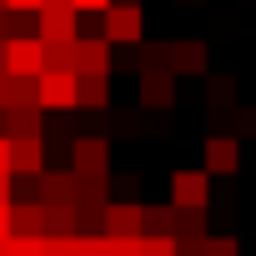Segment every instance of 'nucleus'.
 <instances>
[{
  "mask_svg": "<svg viewBox=\"0 0 256 256\" xmlns=\"http://www.w3.org/2000/svg\"><path fill=\"white\" fill-rule=\"evenodd\" d=\"M76 36H80V26H76V10L70 6H40L36 10V40L40 46H66Z\"/></svg>",
  "mask_w": 256,
  "mask_h": 256,
  "instance_id": "1",
  "label": "nucleus"
},
{
  "mask_svg": "<svg viewBox=\"0 0 256 256\" xmlns=\"http://www.w3.org/2000/svg\"><path fill=\"white\" fill-rule=\"evenodd\" d=\"M40 70H46V50H40L36 36H16V40H6V76H16V80H36Z\"/></svg>",
  "mask_w": 256,
  "mask_h": 256,
  "instance_id": "2",
  "label": "nucleus"
},
{
  "mask_svg": "<svg viewBox=\"0 0 256 256\" xmlns=\"http://www.w3.org/2000/svg\"><path fill=\"white\" fill-rule=\"evenodd\" d=\"M70 171L76 176H110V141L106 136H76L70 141Z\"/></svg>",
  "mask_w": 256,
  "mask_h": 256,
  "instance_id": "3",
  "label": "nucleus"
},
{
  "mask_svg": "<svg viewBox=\"0 0 256 256\" xmlns=\"http://www.w3.org/2000/svg\"><path fill=\"white\" fill-rule=\"evenodd\" d=\"M141 40H146L141 6H110L106 10V46H141Z\"/></svg>",
  "mask_w": 256,
  "mask_h": 256,
  "instance_id": "4",
  "label": "nucleus"
},
{
  "mask_svg": "<svg viewBox=\"0 0 256 256\" xmlns=\"http://www.w3.org/2000/svg\"><path fill=\"white\" fill-rule=\"evenodd\" d=\"M211 201V176L206 171H176L171 176V206L176 211H206Z\"/></svg>",
  "mask_w": 256,
  "mask_h": 256,
  "instance_id": "5",
  "label": "nucleus"
},
{
  "mask_svg": "<svg viewBox=\"0 0 256 256\" xmlns=\"http://www.w3.org/2000/svg\"><path fill=\"white\" fill-rule=\"evenodd\" d=\"M36 100H40V110H70V106H76V76H66V70H40V76H36Z\"/></svg>",
  "mask_w": 256,
  "mask_h": 256,
  "instance_id": "6",
  "label": "nucleus"
},
{
  "mask_svg": "<svg viewBox=\"0 0 256 256\" xmlns=\"http://www.w3.org/2000/svg\"><path fill=\"white\" fill-rule=\"evenodd\" d=\"M46 171V136H20V141H10V176L20 181H36Z\"/></svg>",
  "mask_w": 256,
  "mask_h": 256,
  "instance_id": "7",
  "label": "nucleus"
},
{
  "mask_svg": "<svg viewBox=\"0 0 256 256\" xmlns=\"http://www.w3.org/2000/svg\"><path fill=\"white\" fill-rule=\"evenodd\" d=\"M236 166H241V141L236 136H211L206 141V176H236Z\"/></svg>",
  "mask_w": 256,
  "mask_h": 256,
  "instance_id": "8",
  "label": "nucleus"
},
{
  "mask_svg": "<svg viewBox=\"0 0 256 256\" xmlns=\"http://www.w3.org/2000/svg\"><path fill=\"white\" fill-rule=\"evenodd\" d=\"M36 196L40 206H76V171H40Z\"/></svg>",
  "mask_w": 256,
  "mask_h": 256,
  "instance_id": "9",
  "label": "nucleus"
},
{
  "mask_svg": "<svg viewBox=\"0 0 256 256\" xmlns=\"http://www.w3.org/2000/svg\"><path fill=\"white\" fill-rule=\"evenodd\" d=\"M76 76H110V46H106V36H96V40L76 36Z\"/></svg>",
  "mask_w": 256,
  "mask_h": 256,
  "instance_id": "10",
  "label": "nucleus"
},
{
  "mask_svg": "<svg viewBox=\"0 0 256 256\" xmlns=\"http://www.w3.org/2000/svg\"><path fill=\"white\" fill-rule=\"evenodd\" d=\"M206 40H171V76H206Z\"/></svg>",
  "mask_w": 256,
  "mask_h": 256,
  "instance_id": "11",
  "label": "nucleus"
},
{
  "mask_svg": "<svg viewBox=\"0 0 256 256\" xmlns=\"http://www.w3.org/2000/svg\"><path fill=\"white\" fill-rule=\"evenodd\" d=\"M141 106H146V110H171V106H176V76H171V70L141 76Z\"/></svg>",
  "mask_w": 256,
  "mask_h": 256,
  "instance_id": "12",
  "label": "nucleus"
},
{
  "mask_svg": "<svg viewBox=\"0 0 256 256\" xmlns=\"http://www.w3.org/2000/svg\"><path fill=\"white\" fill-rule=\"evenodd\" d=\"M106 236H120V241L141 236V206L136 201H110L106 206Z\"/></svg>",
  "mask_w": 256,
  "mask_h": 256,
  "instance_id": "13",
  "label": "nucleus"
},
{
  "mask_svg": "<svg viewBox=\"0 0 256 256\" xmlns=\"http://www.w3.org/2000/svg\"><path fill=\"white\" fill-rule=\"evenodd\" d=\"M10 236H46V206L40 201H10Z\"/></svg>",
  "mask_w": 256,
  "mask_h": 256,
  "instance_id": "14",
  "label": "nucleus"
},
{
  "mask_svg": "<svg viewBox=\"0 0 256 256\" xmlns=\"http://www.w3.org/2000/svg\"><path fill=\"white\" fill-rule=\"evenodd\" d=\"M76 106L80 110H106L110 106V76H76Z\"/></svg>",
  "mask_w": 256,
  "mask_h": 256,
  "instance_id": "15",
  "label": "nucleus"
},
{
  "mask_svg": "<svg viewBox=\"0 0 256 256\" xmlns=\"http://www.w3.org/2000/svg\"><path fill=\"white\" fill-rule=\"evenodd\" d=\"M76 206L80 211H106L110 206V176H76Z\"/></svg>",
  "mask_w": 256,
  "mask_h": 256,
  "instance_id": "16",
  "label": "nucleus"
},
{
  "mask_svg": "<svg viewBox=\"0 0 256 256\" xmlns=\"http://www.w3.org/2000/svg\"><path fill=\"white\" fill-rule=\"evenodd\" d=\"M20 136H46V110L40 106L6 110V141H20Z\"/></svg>",
  "mask_w": 256,
  "mask_h": 256,
  "instance_id": "17",
  "label": "nucleus"
},
{
  "mask_svg": "<svg viewBox=\"0 0 256 256\" xmlns=\"http://www.w3.org/2000/svg\"><path fill=\"white\" fill-rule=\"evenodd\" d=\"M141 236H176V206H141Z\"/></svg>",
  "mask_w": 256,
  "mask_h": 256,
  "instance_id": "18",
  "label": "nucleus"
},
{
  "mask_svg": "<svg viewBox=\"0 0 256 256\" xmlns=\"http://www.w3.org/2000/svg\"><path fill=\"white\" fill-rule=\"evenodd\" d=\"M206 106H211L216 116L236 110V80H231V76H211V80H206Z\"/></svg>",
  "mask_w": 256,
  "mask_h": 256,
  "instance_id": "19",
  "label": "nucleus"
},
{
  "mask_svg": "<svg viewBox=\"0 0 256 256\" xmlns=\"http://www.w3.org/2000/svg\"><path fill=\"white\" fill-rule=\"evenodd\" d=\"M171 241H206V211H176V236Z\"/></svg>",
  "mask_w": 256,
  "mask_h": 256,
  "instance_id": "20",
  "label": "nucleus"
},
{
  "mask_svg": "<svg viewBox=\"0 0 256 256\" xmlns=\"http://www.w3.org/2000/svg\"><path fill=\"white\" fill-rule=\"evenodd\" d=\"M151 70H171V46L141 40V76H151Z\"/></svg>",
  "mask_w": 256,
  "mask_h": 256,
  "instance_id": "21",
  "label": "nucleus"
},
{
  "mask_svg": "<svg viewBox=\"0 0 256 256\" xmlns=\"http://www.w3.org/2000/svg\"><path fill=\"white\" fill-rule=\"evenodd\" d=\"M46 236H76V206H46Z\"/></svg>",
  "mask_w": 256,
  "mask_h": 256,
  "instance_id": "22",
  "label": "nucleus"
},
{
  "mask_svg": "<svg viewBox=\"0 0 256 256\" xmlns=\"http://www.w3.org/2000/svg\"><path fill=\"white\" fill-rule=\"evenodd\" d=\"M40 50H46V70L76 76V40H66V46H40Z\"/></svg>",
  "mask_w": 256,
  "mask_h": 256,
  "instance_id": "23",
  "label": "nucleus"
},
{
  "mask_svg": "<svg viewBox=\"0 0 256 256\" xmlns=\"http://www.w3.org/2000/svg\"><path fill=\"white\" fill-rule=\"evenodd\" d=\"M26 106H40L36 100V80H16L10 76V110H26Z\"/></svg>",
  "mask_w": 256,
  "mask_h": 256,
  "instance_id": "24",
  "label": "nucleus"
},
{
  "mask_svg": "<svg viewBox=\"0 0 256 256\" xmlns=\"http://www.w3.org/2000/svg\"><path fill=\"white\" fill-rule=\"evenodd\" d=\"M100 256H141V236H131V241L106 236V241H100Z\"/></svg>",
  "mask_w": 256,
  "mask_h": 256,
  "instance_id": "25",
  "label": "nucleus"
},
{
  "mask_svg": "<svg viewBox=\"0 0 256 256\" xmlns=\"http://www.w3.org/2000/svg\"><path fill=\"white\" fill-rule=\"evenodd\" d=\"M226 120L236 126V136H256V106H236Z\"/></svg>",
  "mask_w": 256,
  "mask_h": 256,
  "instance_id": "26",
  "label": "nucleus"
},
{
  "mask_svg": "<svg viewBox=\"0 0 256 256\" xmlns=\"http://www.w3.org/2000/svg\"><path fill=\"white\" fill-rule=\"evenodd\" d=\"M10 256H46V236H10Z\"/></svg>",
  "mask_w": 256,
  "mask_h": 256,
  "instance_id": "27",
  "label": "nucleus"
},
{
  "mask_svg": "<svg viewBox=\"0 0 256 256\" xmlns=\"http://www.w3.org/2000/svg\"><path fill=\"white\" fill-rule=\"evenodd\" d=\"M141 256H176L171 236H141Z\"/></svg>",
  "mask_w": 256,
  "mask_h": 256,
  "instance_id": "28",
  "label": "nucleus"
},
{
  "mask_svg": "<svg viewBox=\"0 0 256 256\" xmlns=\"http://www.w3.org/2000/svg\"><path fill=\"white\" fill-rule=\"evenodd\" d=\"M201 256H236V241L231 236H206L201 241Z\"/></svg>",
  "mask_w": 256,
  "mask_h": 256,
  "instance_id": "29",
  "label": "nucleus"
},
{
  "mask_svg": "<svg viewBox=\"0 0 256 256\" xmlns=\"http://www.w3.org/2000/svg\"><path fill=\"white\" fill-rule=\"evenodd\" d=\"M16 40V10H0V46Z\"/></svg>",
  "mask_w": 256,
  "mask_h": 256,
  "instance_id": "30",
  "label": "nucleus"
},
{
  "mask_svg": "<svg viewBox=\"0 0 256 256\" xmlns=\"http://www.w3.org/2000/svg\"><path fill=\"white\" fill-rule=\"evenodd\" d=\"M110 120H116L120 136H136V116H131V110H120V116H110Z\"/></svg>",
  "mask_w": 256,
  "mask_h": 256,
  "instance_id": "31",
  "label": "nucleus"
},
{
  "mask_svg": "<svg viewBox=\"0 0 256 256\" xmlns=\"http://www.w3.org/2000/svg\"><path fill=\"white\" fill-rule=\"evenodd\" d=\"M70 10H76V16H80V10H100V16H106L110 0H70Z\"/></svg>",
  "mask_w": 256,
  "mask_h": 256,
  "instance_id": "32",
  "label": "nucleus"
},
{
  "mask_svg": "<svg viewBox=\"0 0 256 256\" xmlns=\"http://www.w3.org/2000/svg\"><path fill=\"white\" fill-rule=\"evenodd\" d=\"M6 6H10V10H16V16H36V10H40V6H46V0H6Z\"/></svg>",
  "mask_w": 256,
  "mask_h": 256,
  "instance_id": "33",
  "label": "nucleus"
},
{
  "mask_svg": "<svg viewBox=\"0 0 256 256\" xmlns=\"http://www.w3.org/2000/svg\"><path fill=\"white\" fill-rule=\"evenodd\" d=\"M0 176H10V141L0 136Z\"/></svg>",
  "mask_w": 256,
  "mask_h": 256,
  "instance_id": "34",
  "label": "nucleus"
},
{
  "mask_svg": "<svg viewBox=\"0 0 256 256\" xmlns=\"http://www.w3.org/2000/svg\"><path fill=\"white\" fill-rule=\"evenodd\" d=\"M10 186H16V176H0V206H10V201H16Z\"/></svg>",
  "mask_w": 256,
  "mask_h": 256,
  "instance_id": "35",
  "label": "nucleus"
},
{
  "mask_svg": "<svg viewBox=\"0 0 256 256\" xmlns=\"http://www.w3.org/2000/svg\"><path fill=\"white\" fill-rule=\"evenodd\" d=\"M0 110H10V76H0Z\"/></svg>",
  "mask_w": 256,
  "mask_h": 256,
  "instance_id": "36",
  "label": "nucleus"
},
{
  "mask_svg": "<svg viewBox=\"0 0 256 256\" xmlns=\"http://www.w3.org/2000/svg\"><path fill=\"white\" fill-rule=\"evenodd\" d=\"M10 236V206H0V241Z\"/></svg>",
  "mask_w": 256,
  "mask_h": 256,
  "instance_id": "37",
  "label": "nucleus"
},
{
  "mask_svg": "<svg viewBox=\"0 0 256 256\" xmlns=\"http://www.w3.org/2000/svg\"><path fill=\"white\" fill-rule=\"evenodd\" d=\"M0 256H10V236H6V241H0Z\"/></svg>",
  "mask_w": 256,
  "mask_h": 256,
  "instance_id": "38",
  "label": "nucleus"
},
{
  "mask_svg": "<svg viewBox=\"0 0 256 256\" xmlns=\"http://www.w3.org/2000/svg\"><path fill=\"white\" fill-rule=\"evenodd\" d=\"M110 6H141V0H110Z\"/></svg>",
  "mask_w": 256,
  "mask_h": 256,
  "instance_id": "39",
  "label": "nucleus"
},
{
  "mask_svg": "<svg viewBox=\"0 0 256 256\" xmlns=\"http://www.w3.org/2000/svg\"><path fill=\"white\" fill-rule=\"evenodd\" d=\"M0 76H6V46H0Z\"/></svg>",
  "mask_w": 256,
  "mask_h": 256,
  "instance_id": "40",
  "label": "nucleus"
},
{
  "mask_svg": "<svg viewBox=\"0 0 256 256\" xmlns=\"http://www.w3.org/2000/svg\"><path fill=\"white\" fill-rule=\"evenodd\" d=\"M0 10H10V6H6V0H0Z\"/></svg>",
  "mask_w": 256,
  "mask_h": 256,
  "instance_id": "41",
  "label": "nucleus"
}]
</instances>
